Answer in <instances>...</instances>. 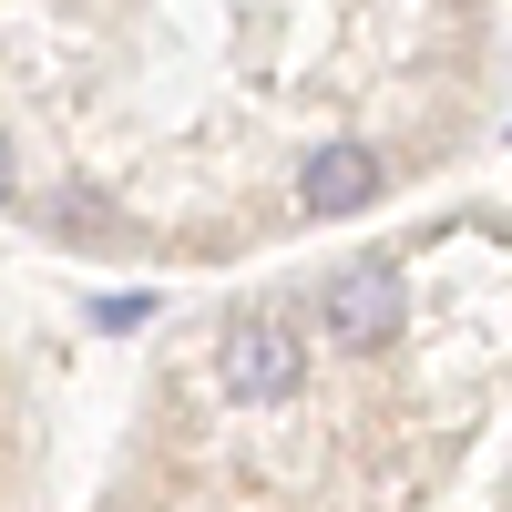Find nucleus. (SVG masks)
Instances as JSON below:
<instances>
[{
    "label": "nucleus",
    "mask_w": 512,
    "mask_h": 512,
    "mask_svg": "<svg viewBox=\"0 0 512 512\" xmlns=\"http://www.w3.org/2000/svg\"><path fill=\"white\" fill-rule=\"evenodd\" d=\"M308 349L318 328L297 308H236L226 338H216V390L226 410H287L297 390H308Z\"/></svg>",
    "instance_id": "1"
},
{
    "label": "nucleus",
    "mask_w": 512,
    "mask_h": 512,
    "mask_svg": "<svg viewBox=\"0 0 512 512\" xmlns=\"http://www.w3.org/2000/svg\"><path fill=\"white\" fill-rule=\"evenodd\" d=\"M308 328L328 338V349H349V359H379V349H400V328H410V267L390 246L379 256H349L328 287H318V308Z\"/></svg>",
    "instance_id": "2"
},
{
    "label": "nucleus",
    "mask_w": 512,
    "mask_h": 512,
    "mask_svg": "<svg viewBox=\"0 0 512 512\" xmlns=\"http://www.w3.org/2000/svg\"><path fill=\"white\" fill-rule=\"evenodd\" d=\"M21 195V164H11V134H0V205Z\"/></svg>",
    "instance_id": "3"
}]
</instances>
